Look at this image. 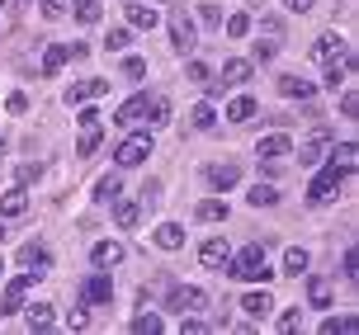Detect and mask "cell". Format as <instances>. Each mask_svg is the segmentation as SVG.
Segmentation results:
<instances>
[{
    "label": "cell",
    "instance_id": "6da1fadb",
    "mask_svg": "<svg viewBox=\"0 0 359 335\" xmlns=\"http://www.w3.org/2000/svg\"><path fill=\"white\" fill-rule=\"evenodd\" d=\"M227 274L241 279V283H269V279H274V269L265 265V246H260V241L246 246L241 255H232V260H227Z\"/></svg>",
    "mask_w": 359,
    "mask_h": 335
},
{
    "label": "cell",
    "instance_id": "7a4b0ae2",
    "mask_svg": "<svg viewBox=\"0 0 359 335\" xmlns=\"http://www.w3.org/2000/svg\"><path fill=\"white\" fill-rule=\"evenodd\" d=\"M345 179H350V175H345L341 165H326L322 175L307 184V203H331V198H336V189H341Z\"/></svg>",
    "mask_w": 359,
    "mask_h": 335
},
{
    "label": "cell",
    "instance_id": "3957f363",
    "mask_svg": "<svg viewBox=\"0 0 359 335\" xmlns=\"http://www.w3.org/2000/svg\"><path fill=\"white\" fill-rule=\"evenodd\" d=\"M151 146H156V142H151V132H133V137H123L118 142V151H114V160H118V165H142L147 156H151Z\"/></svg>",
    "mask_w": 359,
    "mask_h": 335
},
{
    "label": "cell",
    "instance_id": "277c9868",
    "mask_svg": "<svg viewBox=\"0 0 359 335\" xmlns=\"http://www.w3.org/2000/svg\"><path fill=\"white\" fill-rule=\"evenodd\" d=\"M246 81H251V62H241V57H236V62L222 67V76L208 81V90H213V95H227V90H241Z\"/></svg>",
    "mask_w": 359,
    "mask_h": 335
},
{
    "label": "cell",
    "instance_id": "5b68a950",
    "mask_svg": "<svg viewBox=\"0 0 359 335\" xmlns=\"http://www.w3.org/2000/svg\"><path fill=\"white\" fill-rule=\"evenodd\" d=\"M34 279H38V274H29V269H24V274H19L15 283H5V298H0V317H15L19 307H24V298H29Z\"/></svg>",
    "mask_w": 359,
    "mask_h": 335
},
{
    "label": "cell",
    "instance_id": "8992f818",
    "mask_svg": "<svg viewBox=\"0 0 359 335\" xmlns=\"http://www.w3.org/2000/svg\"><path fill=\"white\" fill-rule=\"evenodd\" d=\"M255 156H260V160H284V156H293V137H288V132H269V137L255 142Z\"/></svg>",
    "mask_w": 359,
    "mask_h": 335
},
{
    "label": "cell",
    "instance_id": "52a82bcc",
    "mask_svg": "<svg viewBox=\"0 0 359 335\" xmlns=\"http://www.w3.org/2000/svg\"><path fill=\"white\" fill-rule=\"evenodd\" d=\"M170 48H175V53H189V48H194V19L184 15V10L170 15Z\"/></svg>",
    "mask_w": 359,
    "mask_h": 335
},
{
    "label": "cell",
    "instance_id": "ba28073f",
    "mask_svg": "<svg viewBox=\"0 0 359 335\" xmlns=\"http://www.w3.org/2000/svg\"><path fill=\"white\" fill-rule=\"evenodd\" d=\"M81 298H86V302H95V307H109V302H114V279H109L104 269H100L95 279H86V288H81Z\"/></svg>",
    "mask_w": 359,
    "mask_h": 335
},
{
    "label": "cell",
    "instance_id": "9c48e42d",
    "mask_svg": "<svg viewBox=\"0 0 359 335\" xmlns=\"http://www.w3.org/2000/svg\"><path fill=\"white\" fill-rule=\"evenodd\" d=\"M165 307H170V312H180V317H184V312H198V307H208V293H203V288H175V293H170V302H165Z\"/></svg>",
    "mask_w": 359,
    "mask_h": 335
},
{
    "label": "cell",
    "instance_id": "30bf717a",
    "mask_svg": "<svg viewBox=\"0 0 359 335\" xmlns=\"http://www.w3.org/2000/svg\"><path fill=\"white\" fill-rule=\"evenodd\" d=\"M198 260H203V269H227L232 246H227L222 236H213V241H203V246H198Z\"/></svg>",
    "mask_w": 359,
    "mask_h": 335
},
{
    "label": "cell",
    "instance_id": "8fae6325",
    "mask_svg": "<svg viewBox=\"0 0 359 335\" xmlns=\"http://www.w3.org/2000/svg\"><path fill=\"white\" fill-rule=\"evenodd\" d=\"M326 146H331V132H312V137L298 146V165H322Z\"/></svg>",
    "mask_w": 359,
    "mask_h": 335
},
{
    "label": "cell",
    "instance_id": "7c38bea8",
    "mask_svg": "<svg viewBox=\"0 0 359 335\" xmlns=\"http://www.w3.org/2000/svg\"><path fill=\"white\" fill-rule=\"evenodd\" d=\"M19 265L29 269V274H38V279H43V274H48V265H53V255H48L43 246H34V241H29V246L19 250Z\"/></svg>",
    "mask_w": 359,
    "mask_h": 335
},
{
    "label": "cell",
    "instance_id": "4fadbf2b",
    "mask_svg": "<svg viewBox=\"0 0 359 335\" xmlns=\"http://www.w3.org/2000/svg\"><path fill=\"white\" fill-rule=\"evenodd\" d=\"M109 95V81H81V86L67 90V104H90V100H100Z\"/></svg>",
    "mask_w": 359,
    "mask_h": 335
},
{
    "label": "cell",
    "instance_id": "5bb4252c",
    "mask_svg": "<svg viewBox=\"0 0 359 335\" xmlns=\"http://www.w3.org/2000/svg\"><path fill=\"white\" fill-rule=\"evenodd\" d=\"M269 307H274V298H269L265 288H255V293H246V298H241V312H246L251 321H265Z\"/></svg>",
    "mask_w": 359,
    "mask_h": 335
},
{
    "label": "cell",
    "instance_id": "9a60e30c",
    "mask_svg": "<svg viewBox=\"0 0 359 335\" xmlns=\"http://www.w3.org/2000/svg\"><path fill=\"white\" fill-rule=\"evenodd\" d=\"M19 212H29V194H24V184H15V189H5V194H0V217H19Z\"/></svg>",
    "mask_w": 359,
    "mask_h": 335
},
{
    "label": "cell",
    "instance_id": "2e32d148",
    "mask_svg": "<svg viewBox=\"0 0 359 335\" xmlns=\"http://www.w3.org/2000/svg\"><path fill=\"white\" fill-rule=\"evenodd\" d=\"M151 241H156L161 250H180L184 246V227H180V222H161V227L151 231Z\"/></svg>",
    "mask_w": 359,
    "mask_h": 335
},
{
    "label": "cell",
    "instance_id": "e0dca14e",
    "mask_svg": "<svg viewBox=\"0 0 359 335\" xmlns=\"http://www.w3.org/2000/svg\"><path fill=\"white\" fill-rule=\"evenodd\" d=\"M90 260H95L100 269H109V265L123 260V246H118V241H95V246H90Z\"/></svg>",
    "mask_w": 359,
    "mask_h": 335
},
{
    "label": "cell",
    "instance_id": "ac0fdd59",
    "mask_svg": "<svg viewBox=\"0 0 359 335\" xmlns=\"http://www.w3.org/2000/svg\"><path fill=\"white\" fill-rule=\"evenodd\" d=\"M142 114H147V95H133V100L114 114V123H118V128H133V123H142Z\"/></svg>",
    "mask_w": 359,
    "mask_h": 335
},
{
    "label": "cell",
    "instance_id": "d6986e66",
    "mask_svg": "<svg viewBox=\"0 0 359 335\" xmlns=\"http://www.w3.org/2000/svg\"><path fill=\"white\" fill-rule=\"evenodd\" d=\"M312 57H317V62H336V57H345V43L336 34H322L312 43Z\"/></svg>",
    "mask_w": 359,
    "mask_h": 335
},
{
    "label": "cell",
    "instance_id": "ffe728a7",
    "mask_svg": "<svg viewBox=\"0 0 359 335\" xmlns=\"http://www.w3.org/2000/svg\"><path fill=\"white\" fill-rule=\"evenodd\" d=\"M137 217H142V203H133V198H114V222L118 227H137Z\"/></svg>",
    "mask_w": 359,
    "mask_h": 335
},
{
    "label": "cell",
    "instance_id": "44dd1931",
    "mask_svg": "<svg viewBox=\"0 0 359 335\" xmlns=\"http://www.w3.org/2000/svg\"><path fill=\"white\" fill-rule=\"evenodd\" d=\"M312 81H303V76H279V95H288V100H312Z\"/></svg>",
    "mask_w": 359,
    "mask_h": 335
},
{
    "label": "cell",
    "instance_id": "7402d4cb",
    "mask_svg": "<svg viewBox=\"0 0 359 335\" xmlns=\"http://www.w3.org/2000/svg\"><path fill=\"white\" fill-rule=\"evenodd\" d=\"M307 307H331V279H322V274L307 279Z\"/></svg>",
    "mask_w": 359,
    "mask_h": 335
},
{
    "label": "cell",
    "instance_id": "603a6c76",
    "mask_svg": "<svg viewBox=\"0 0 359 335\" xmlns=\"http://www.w3.org/2000/svg\"><path fill=\"white\" fill-rule=\"evenodd\" d=\"M128 24H133V29H147V34H151V29L161 24V15H156L151 5H128Z\"/></svg>",
    "mask_w": 359,
    "mask_h": 335
},
{
    "label": "cell",
    "instance_id": "cb8c5ba5",
    "mask_svg": "<svg viewBox=\"0 0 359 335\" xmlns=\"http://www.w3.org/2000/svg\"><path fill=\"white\" fill-rule=\"evenodd\" d=\"M251 118H255V100L251 95H236L227 104V123H251Z\"/></svg>",
    "mask_w": 359,
    "mask_h": 335
},
{
    "label": "cell",
    "instance_id": "d4e9b609",
    "mask_svg": "<svg viewBox=\"0 0 359 335\" xmlns=\"http://www.w3.org/2000/svg\"><path fill=\"white\" fill-rule=\"evenodd\" d=\"M236 179H241V170H236V165H213V170H208V184H213L217 194H227Z\"/></svg>",
    "mask_w": 359,
    "mask_h": 335
},
{
    "label": "cell",
    "instance_id": "484cf974",
    "mask_svg": "<svg viewBox=\"0 0 359 335\" xmlns=\"http://www.w3.org/2000/svg\"><path fill=\"white\" fill-rule=\"evenodd\" d=\"M67 57H72V48H67V43H53V48L43 53V76H57V71L67 67Z\"/></svg>",
    "mask_w": 359,
    "mask_h": 335
},
{
    "label": "cell",
    "instance_id": "4316f807",
    "mask_svg": "<svg viewBox=\"0 0 359 335\" xmlns=\"http://www.w3.org/2000/svg\"><path fill=\"white\" fill-rule=\"evenodd\" d=\"M307 265H312V255H307L303 246H288L284 250V274H293V279H298V274H307Z\"/></svg>",
    "mask_w": 359,
    "mask_h": 335
},
{
    "label": "cell",
    "instance_id": "83f0119b",
    "mask_svg": "<svg viewBox=\"0 0 359 335\" xmlns=\"http://www.w3.org/2000/svg\"><path fill=\"white\" fill-rule=\"evenodd\" d=\"M100 137H104V128H100V123L81 128V142H76V156H95V151H100Z\"/></svg>",
    "mask_w": 359,
    "mask_h": 335
},
{
    "label": "cell",
    "instance_id": "f1b7e54d",
    "mask_svg": "<svg viewBox=\"0 0 359 335\" xmlns=\"http://www.w3.org/2000/svg\"><path fill=\"white\" fill-rule=\"evenodd\" d=\"M194 217L198 222H227V203H222V198H203L194 208Z\"/></svg>",
    "mask_w": 359,
    "mask_h": 335
},
{
    "label": "cell",
    "instance_id": "f546056e",
    "mask_svg": "<svg viewBox=\"0 0 359 335\" xmlns=\"http://www.w3.org/2000/svg\"><path fill=\"white\" fill-rule=\"evenodd\" d=\"M251 208H274V203H279V189H274V184H251Z\"/></svg>",
    "mask_w": 359,
    "mask_h": 335
},
{
    "label": "cell",
    "instance_id": "4dcf8cb0",
    "mask_svg": "<svg viewBox=\"0 0 359 335\" xmlns=\"http://www.w3.org/2000/svg\"><path fill=\"white\" fill-rule=\"evenodd\" d=\"M326 151H331V165H341L345 175H355V142H341V146H326Z\"/></svg>",
    "mask_w": 359,
    "mask_h": 335
},
{
    "label": "cell",
    "instance_id": "1f68e13d",
    "mask_svg": "<svg viewBox=\"0 0 359 335\" xmlns=\"http://www.w3.org/2000/svg\"><path fill=\"white\" fill-rule=\"evenodd\" d=\"M53 307L48 302H38V307H29V331H53Z\"/></svg>",
    "mask_w": 359,
    "mask_h": 335
},
{
    "label": "cell",
    "instance_id": "d6a6232c",
    "mask_svg": "<svg viewBox=\"0 0 359 335\" xmlns=\"http://www.w3.org/2000/svg\"><path fill=\"white\" fill-rule=\"evenodd\" d=\"M189 123H194L198 132H208V128L217 123V109L208 104V100H203V104H194V114H189Z\"/></svg>",
    "mask_w": 359,
    "mask_h": 335
},
{
    "label": "cell",
    "instance_id": "836d02e7",
    "mask_svg": "<svg viewBox=\"0 0 359 335\" xmlns=\"http://www.w3.org/2000/svg\"><path fill=\"white\" fill-rule=\"evenodd\" d=\"M142 118H147V123H156V128L170 123V100H147V114H142Z\"/></svg>",
    "mask_w": 359,
    "mask_h": 335
},
{
    "label": "cell",
    "instance_id": "e575fe53",
    "mask_svg": "<svg viewBox=\"0 0 359 335\" xmlns=\"http://www.w3.org/2000/svg\"><path fill=\"white\" fill-rule=\"evenodd\" d=\"M355 326H359L355 317H326L322 321V335H355Z\"/></svg>",
    "mask_w": 359,
    "mask_h": 335
},
{
    "label": "cell",
    "instance_id": "d590c367",
    "mask_svg": "<svg viewBox=\"0 0 359 335\" xmlns=\"http://www.w3.org/2000/svg\"><path fill=\"white\" fill-rule=\"evenodd\" d=\"M118 194H123V184H118V175H104L100 184H95V198H100V203H114Z\"/></svg>",
    "mask_w": 359,
    "mask_h": 335
},
{
    "label": "cell",
    "instance_id": "8d00e7d4",
    "mask_svg": "<svg viewBox=\"0 0 359 335\" xmlns=\"http://www.w3.org/2000/svg\"><path fill=\"white\" fill-rule=\"evenodd\" d=\"M133 335H161V317H156V312H142V317H133Z\"/></svg>",
    "mask_w": 359,
    "mask_h": 335
},
{
    "label": "cell",
    "instance_id": "74e56055",
    "mask_svg": "<svg viewBox=\"0 0 359 335\" xmlns=\"http://www.w3.org/2000/svg\"><path fill=\"white\" fill-rule=\"evenodd\" d=\"M128 43H133V34H128V29H109V38H104L109 53H128Z\"/></svg>",
    "mask_w": 359,
    "mask_h": 335
},
{
    "label": "cell",
    "instance_id": "f35d334b",
    "mask_svg": "<svg viewBox=\"0 0 359 335\" xmlns=\"http://www.w3.org/2000/svg\"><path fill=\"white\" fill-rule=\"evenodd\" d=\"M251 34V15H232L227 19V38H246Z\"/></svg>",
    "mask_w": 359,
    "mask_h": 335
},
{
    "label": "cell",
    "instance_id": "ab89813d",
    "mask_svg": "<svg viewBox=\"0 0 359 335\" xmlns=\"http://www.w3.org/2000/svg\"><path fill=\"white\" fill-rule=\"evenodd\" d=\"M76 19H81V24H100V5H95V0L76 5Z\"/></svg>",
    "mask_w": 359,
    "mask_h": 335
},
{
    "label": "cell",
    "instance_id": "60d3db41",
    "mask_svg": "<svg viewBox=\"0 0 359 335\" xmlns=\"http://www.w3.org/2000/svg\"><path fill=\"white\" fill-rule=\"evenodd\" d=\"M198 19H203L208 29H222V10H217V5H198Z\"/></svg>",
    "mask_w": 359,
    "mask_h": 335
},
{
    "label": "cell",
    "instance_id": "b9f144b4",
    "mask_svg": "<svg viewBox=\"0 0 359 335\" xmlns=\"http://www.w3.org/2000/svg\"><path fill=\"white\" fill-rule=\"evenodd\" d=\"M341 114H345V118H355V114H359V95H355V90H345V95H341Z\"/></svg>",
    "mask_w": 359,
    "mask_h": 335
},
{
    "label": "cell",
    "instance_id": "7bdbcfd3",
    "mask_svg": "<svg viewBox=\"0 0 359 335\" xmlns=\"http://www.w3.org/2000/svg\"><path fill=\"white\" fill-rule=\"evenodd\" d=\"M189 81H198V86H208V81H213V71L203 67V62H189Z\"/></svg>",
    "mask_w": 359,
    "mask_h": 335
},
{
    "label": "cell",
    "instance_id": "ee69618b",
    "mask_svg": "<svg viewBox=\"0 0 359 335\" xmlns=\"http://www.w3.org/2000/svg\"><path fill=\"white\" fill-rule=\"evenodd\" d=\"M298 326H303V312H298V307H293V312H284V321H279V331H298Z\"/></svg>",
    "mask_w": 359,
    "mask_h": 335
},
{
    "label": "cell",
    "instance_id": "f6af8a7d",
    "mask_svg": "<svg viewBox=\"0 0 359 335\" xmlns=\"http://www.w3.org/2000/svg\"><path fill=\"white\" fill-rule=\"evenodd\" d=\"M5 109H10V114H29V95H10V100H5Z\"/></svg>",
    "mask_w": 359,
    "mask_h": 335
},
{
    "label": "cell",
    "instance_id": "bcb514c9",
    "mask_svg": "<svg viewBox=\"0 0 359 335\" xmlns=\"http://www.w3.org/2000/svg\"><path fill=\"white\" fill-rule=\"evenodd\" d=\"M123 76H133V81H137V76H147V62H142V57H128V62H123Z\"/></svg>",
    "mask_w": 359,
    "mask_h": 335
},
{
    "label": "cell",
    "instance_id": "7dc6e473",
    "mask_svg": "<svg viewBox=\"0 0 359 335\" xmlns=\"http://www.w3.org/2000/svg\"><path fill=\"white\" fill-rule=\"evenodd\" d=\"M43 15H48V19H62V15H67V0H43Z\"/></svg>",
    "mask_w": 359,
    "mask_h": 335
},
{
    "label": "cell",
    "instance_id": "c3c4849f",
    "mask_svg": "<svg viewBox=\"0 0 359 335\" xmlns=\"http://www.w3.org/2000/svg\"><path fill=\"white\" fill-rule=\"evenodd\" d=\"M312 5H317V0H284V10H288V15H307Z\"/></svg>",
    "mask_w": 359,
    "mask_h": 335
},
{
    "label": "cell",
    "instance_id": "681fc988",
    "mask_svg": "<svg viewBox=\"0 0 359 335\" xmlns=\"http://www.w3.org/2000/svg\"><path fill=\"white\" fill-rule=\"evenodd\" d=\"M341 274H345L350 283H355V274H359V269H355V250H345V260H341Z\"/></svg>",
    "mask_w": 359,
    "mask_h": 335
},
{
    "label": "cell",
    "instance_id": "f907efd6",
    "mask_svg": "<svg viewBox=\"0 0 359 335\" xmlns=\"http://www.w3.org/2000/svg\"><path fill=\"white\" fill-rule=\"evenodd\" d=\"M279 53V48H274V43H255V62H269V57Z\"/></svg>",
    "mask_w": 359,
    "mask_h": 335
},
{
    "label": "cell",
    "instance_id": "816d5d0a",
    "mask_svg": "<svg viewBox=\"0 0 359 335\" xmlns=\"http://www.w3.org/2000/svg\"><path fill=\"white\" fill-rule=\"evenodd\" d=\"M156 198H161V184H147V189H142V203H147V208H151Z\"/></svg>",
    "mask_w": 359,
    "mask_h": 335
},
{
    "label": "cell",
    "instance_id": "f5cc1de1",
    "mask_svg": "<svg viewBox=\"0 0 359 335\" xmlns=\"http://www.w3.org/2000/svg\"><path fill=\"white\" fill-rule=\"evenodd\" d=\"M5 236H10V231H5V227H0V241H5Z\"/></svg>",
    "mask_w": 359,
    "mask_h": 335
},
{
    "label": "cell",
    "instance_id": "db71d44e",
    "mask_svg": "<svg viewBox=\"0 0 359 335\" xmlns=\"http://www.w3.org/2000/svg\"><path fill=\"white\" fill-rule=\"evenodd\" d=\"M0 156H5V142H0Z\"/></svg>",
    "mask_w": 359,
    "mask_h": 335
},
{
    "label": "cell",
    "instance_id": "11a10c76",
    "mask_svg": "<svg viewBox=\"0 0 359 335\" xmlns=\"http://www.w3.org/2000/svg\"><path fill=\"white\" fill-rule=\"evenodd\" d=\"M0 274H5V260H0Z\"/></svg>",
    "mask_w": 359,
    "mask_h": 335
},
{
    "label": "cell",
    "instance_id": "9f6ffc18",
    "mask_svg": "<svg viewBox=\"0 0 359 335\" xmlns=\"http://www.w3.org/2000/svg\"><path fill=\"white\" fill-rule=\"evenodd\" d=\"M72 5H86V0H72Z\"/></svg>",
    "mask_w": 359,
    "mask_h": 335
},
{
    "label": "cell",
    "instance_id": "6f0895ef",
    "mask_svg": "<svg viewBox=\"0 0 359 335\" xmlns=\"http://www.w3.org/2000/svg\"><path fill=\"white\" fill-rule=\"evenodd\" d=\"M0 5H5V0H0Z\"/></svg>",
    "mask_w": 359,
    "mask_h": 335
}]
</instances>
